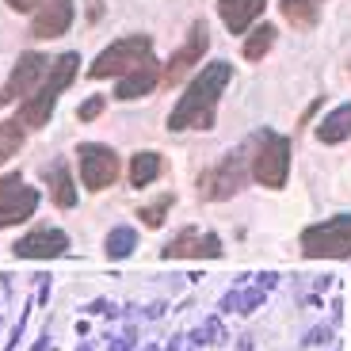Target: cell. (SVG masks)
I'll return each instance as SVG.
<instances>
[{"mask_svg":"<svg viewBox=\"0 0 351 351\" xmlns=\"http://www.w3.org/2000/svg\"><path fill=\"white\" fill-rule=\"evenodd\" d=\"M172 202H176V195L168 191V195H160L157 202H149V206H141V210H138V214H141V221H145V226H149V229L165 226V214L172 210Z\"/></svg>","mask_w":351,"mask_h":351,"instance_id":"603a6c76","label":"cell"},{"mask_svg":"<svg viewBox=\"0 0 351 351\" xmlns=\"http://www.w3.org/2000/svg\"><path fill=\"white\" fill-rule=\"evenodd\" d=\"M153 53L149 35H130V38H119L111 43L107 50H99V58L88 65V77L92 80H104V77H119V73H130L138 69L145 58Z\"/></svg>","mask_w":351,"mask_h":351,"instance_id":"5b68a950","label":"cell"},{"mask_svg":"<svg viewBox=\"0 0 351 351\" xmlns=\"http://www.w3.org/2000/svg\"><path fill=\"white\" fill-rule=\"evenodd\" d=\"M43 180H46V191H50L53 206H62V210H73V206H77V184H73L65 160H53L43 172Z\"/></svg>","mask_w":351,"mask_h":351,"instance_id":"2e32d148","label":"cell"},{"mask_svg":"<svg viewBox=\"0 0 351 351\" xmlns=\"http://www.w3.org/2000/svg\"><path fill=\"white\" fill-rule=\"evenodd\" d=\"M73 0H46V8H38L35 23H31V35L35 38H58L69 31L73 23Z\"/></svg>","mask_w":351,"mask_h":351,"instance_id":"4fadbf2b","label":"cell"},{"mask_svg":"<svg viewBox=\"0 0 351 351\" xmlns=\"http://www.w3.org/2000/svg\"><path fill=\"white\" fill-rule=\"evenodd\" d=\"M263 4L267 0H218V16L233 35H245V31H252L256 19H260Z\"/></svg>","mask_w":351,"mask_h":351,"instance_id":"9a60e30c","label":"cell"},{"mask_svg":"<svg viewBox=\"0 0 351 351\" xmlns=\"http://www.w3.org/2000/svg\"><path fill=\"white\" fill-rule=\"evenodd\" d=\"M77 165H80V184L88 191H104L119 180V153L111 145H99V141H84L77 149Z\"/></svg>","mask_w":351,"mask_h":351,"instance_id":"ba28073f","label":"cell"},{"mask_svg":"<svg viewBox=\"0 0 351 351\" xmlns=\"http://www.w3.org/2000/svg\"><path fill=\"white\" fill-rule=\"evenodd\" d=\"M38 199H43V195L31 184H23L19 172L0 176V229L16 226V221H27L38 210Z\"/></svg>","mask_w":351,"mask_h":351,"instance_id":"9c48e42d","label":"cell"},{"mask_svg":"<svg viewBox=\"0 0 351 351\" xmlns=\"http://www.w3.org/2000/svg\"><path fill=\"white\" fill-rule=\"evenodd\" d=\"M23 138H27V126L19 123V119H0V165L16 157Z\"/></svg>","mask_w":351,"mask_h":351,"instance_id":"44dd1931","label":"cell"},{"mask_svg":"<svg viewBox=\"0 0 351 351\" xmlns=\"http://www.w3.org/2000/svg\"><path fill=\"white\" fill-rule=\"evenodd\" d=\"M160 172H165V157H160V153H153V149L134 153V160H130V187H149Z\"/></svg>","mask_w":351,"mask_h":351,"instance_id":"ac0fdd59","label":"cell"},{"mask_svg":"<svg viewBox=\"0 0 351 351\" xmlns=\"http://www.w3.org/2000/svg\"><path fill=\"white\" fill-rule=\"evenodd\" d=\"M233 80L229 62H210L206 69H199V77L187 84V92L180 96L176 111L168 114V130H210L218 119L221 92Z\"/></svg>","mask_w":351,"mask_h":351,"instance_id":"6da1fadb","label":"cell"},{"mask_svg":"<svg viewBox=\"0 0 351 351\" xmlns=\"http://www.w3.org/2000/svg\"><path fill=\"white\" fill-rule=\"evenodd\" d=\"M245 180H248L245 149H237V153H229L226 160H218L214 168H206V172L199 176V195L206 202H226L245 187Z\"/></svg>","mask_w":351,"mask_h":351,"instance_id":"8992f818","label":"cell"},{"mask_svg":"<svg viewBox=\"0 0 351 351\" xmlns=\"http://www.w3.org/2000/svg\"><path fill=\"white\" fill-rule=\"evenodd\" d=\"M221 252H226V248H221L218 233L187 226V229H180V233L168 241L160 256H165V260H218Z\"/></svg>","mask_w":351,"mask_h":351,"instance_id":"30bf717a","label":"cell"},{"mask_svg":"<svg viewBox=\"0 0 351 351\" xmlns=\"http://www.w3.org/2000/svg\"><path fill=\"white\" fill-rule=\"evenodd\" d=\"M43 0H8V8H16V12H31V8H38Z\"/></svg>","mask_w":351,"mask_h":351,"instance_id":"d4e9b609","label":"cell"},{"mask_svg":"<svg viewBox=\"0 0 351 351\" xmlns=\"http://www.w3.org/2000/svg\"><path fill=\"white\" fill-rule=\"evenodd\" d=\"M275 35H279V27L275 23H260V27H252V35L245 38V58L248 62H260L263 53L275 46Z\"/></svg>","mask_w":351,"mask_h":351,"instance_id":"ffe728a7","label":"cell"},{"mask_svg":"<svg viewBox=\"0 0 351 351\" xmlns=\"http://www.w3.org/2000/svg\"><path fill=\"white\" fill-rule=\"evenodd\" d=\"M279 8L290 19V27H313L317 12H321V0H282Z\"/></svg>","mask_w":351,"mask_h":351,"instance_id":"7402d4cb","label":"cell"},{"mask_svg":"<svg viewBox=\"0 0 351 351\" xmlns=\"http://www.w3.org/2000/svg\"><path fill=\"white\" fill-rule=\"evenodd\" d=\"M77 50L62 53V58H53L50 62V73H46V80L31 92V96L19 104V123L27 126V130H38V126L50 123V114H53V104H58V96H62L65 88L73 84V77H77Z\"/></svg>","mask_w":351,"mask_h":351,"instance_id":"7a4b0ae2","label":"cell"},{"mask_svg":"<svg viewBox=\"0 0 351 351\" xmlns=\"http://www.w3.org/2000/svg\"><path fill=\"white\" fill-rule=\"evenodd\" d=\"M287 176H290V138L263 130L260 145L252 153V180L279 191V187H287Z\"/></svg>","mask_w":351,"mask_h":351,"instance_id":"277c9868","label":"cell"},{"mask_svg":"<svg viewBox=\"0 0 351 351\" xmlns=\"http://www.w3.org/2000/svg\"><path fill=\"white\" fill-rule=\"evenodd\" d=\"M206 46H210V35H206V23H191V31H187V43L180 46V50L168 58V65L160 69V84H180V80L187 77V73L199 65V58L206 53Z\"/></svg>","mask_w":351,"mask_h":351,"instance_id":"8fae6325","label":"cell"},{"mask_svg":"<svg viewBox=\"0 0 351 351\" xmlns=\"http://www.w3.org/2000/svg\"><path fill=\"white\" fill-rule=\"evenodd\" d=\"M134 248H138V229H130V226H114L111 233H107V241H104L107 260H126Z\"/></svg>","mask_w":351,"mask_h":351,"instance_id":"d6986e66","label":"cell"},{"mask_svg":"<svg viewBox=\"0 0 351 351\" xmlns=\"http://www.w3.org/2000/svg\"><path fill=\"white\" fill-rule=\"evenodd\" d=\"M317 138L325 141V145H340V141L351 138V104H340L336 111H328L317 126Z\"/></svg>","mask_w":351,"mask_h":351,"instance_id":"e0dca14e","label":"cell"},{"mask_svg":"<svg viewBox=\"0 0 351 351\" xmlns=\"http://www.w3.org/2000/svg\"><path fill=\"white\" fill-rule=\"evenodd\" d=\"M298 245L306 260H351V214H332L302 229Z\"/></svg>","mask_w":351,"mask_h":351,"instance_id":"3957f363","label":"cell"},{"mask_svg":"<svg viewBox=\"0 0 351 351\" xmlns=\"http://www.w3.org/2000/svg\"><path fill=\"white\" fill-rule=\"evenodd\" d=\"M46 73H50V58H46V53H35V50L19 53L16 69L8 73V80L0 88V107H12L16 99L23 104V99L46 80Z\"/></svg>","mask_w":351,"mask_h":351,"instance_id":"52a82bcc","label":"cell"},{"mask_svg":"<svg viewBox=\"0 0 351 351\" xmlns=\"http://www.w3.org/2000/svg\"><path fill=\"white\" fill-rule=\"evenodd\" d=\"M12 252L23 256V260H53V256H65L69 252V237L62 229H35L12 245Z\"/></svg>","mask_w":351,"mask_h":351,"instance_id":"7c38bea8","label":"cell"},{"mask_svg":"<svg viewBox=\"0 0 351 351\" xmlns=\"http://www.w3.org/2000/svg\"><path fill=\"white\" fill-rule=\"evenodd\" d=\"M157 84H160V65H157V58L149 53L138 69H130L123 77V84L114 88V99H123V104H126V99H141V96H149Z\"/></svg>","mask_w":351,"mask_h":351,"instance_id":"5bb4252c","label":"cell"},{"mask_svg":"<svg viewBox=\"0 0 351 351\" xmlns=\"http://www.w3.org/2000/svg\"><path fill=\"white\" fill-rule=\"evenodd\" d=\"M80 351H92V348H88V343H84V348H80Z\"/></svg>","mask_w":351,"mask_h":351,"instance_id":"484cf974","label":"cell"},{"mask_svg":"<svg viewBox=\"0 0 351 351\" xmlns=\"http://www.w3.org/2000/svg\"><path fill=\"white\" fill-rule=\"evenodd\" d=\"M99 111H104V99H88V104H80V111H77V119H80V123H92V119H96V114Z\"/></svg>","mask_w":351,"mask_h":351,"instance_id":"cb8c5ba5","label":"cell"}]
</instances>
